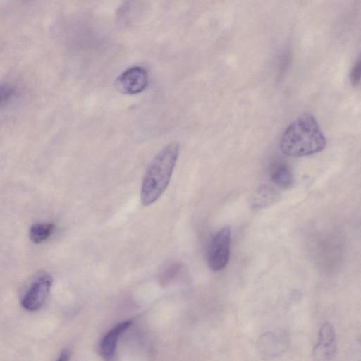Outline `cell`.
Masks as SVG:
<instances>
[{"label": "cell", "instance_id": "obj_5", "mask_svg": "<svg viewBox=\"0 0 361 361\" xmlns=\"http://www.w3.org/2000/svg\"><path fill=\"white\" fill-rule=\"evenodd\" d=\"M52 283L53 278L50 274L45 272L39 274L23 295L22 306L30 311L40 308L49 293Z\"/></svg>", "mask_w": 361, "mask_h": 361}, {"label": "cell", "instance_id": "obj_8", "mask_svg": "<svg viewBox=\"0 0 361 361\" xmlns=\"http://www.w3.org/2000/svg\"><path fill=\"white\" fill-rule=\"evenodd\" d=\"M279 197L278 192L271 185H262L251 195L249 202L252 209H259L274 204Z\"/></svg>", "mask_w": 361, "mask_h": 361}, {"label": "cell", "instance_id": "obj_4", "mask_svg": "<svg viewBox=\"0 0 361 361\" xmlns=\"http://www.w3.org/2000/svg\"><path fill=\"white\" fill-rule=\"evenodd\" d=\"M147 83L148 75L146 70L140 66H132L117 77L115 87L123 94L134 95L142 92Z\"/></svg>", "mask_w": 361, "mask_h": 361}, {"label": "cell", "instance_id": "obj_11", "mask_svg": "<svg viewBox=\"0 0 361 361\" xmlns=\"http://www.w3.org/2000/svg\"><path fill=\"white\" fill-rule=\"evenodd\" d=\"M182 266L178 262H171L166 264L161 270V279L168 280L176 276L181 270Z\"/></svg>", "mask_w": 361, "mask_h": 361}, {"label": "cell", "instance_id": "obj_3", "mask_svg": "<svg viewBox=\"0 0 361 361\" xmlns=\"http://www.w3.org/2000/svg\"><path fill=\"white\" fill-rule=\"evenodd\" d=\"M231 231L229 226L221 228L212 238L207 254L210 269L214 272L224 269L230 257Z\"/></svg>", "mask_w": 361, "mask_h": 361}, {"label": "cell", "instance_id": "obj_7", "mask_svg": "<svg viewBox=\"0 0 361 361\" xmlns=\"http://www.w3.org/2000/svg\"><path fill=\"white\" fill-rule=\"evenodd\" d=\"M132 321H123L111 328L102 338L100 350L103 356L110 357L116 351L119 336L131 325Z\"/></svg>", "mask_w": 361, "mask_h": 361}, {"label": "cell", "instance_id": "obj_10", "mask_svg": "<svg viewBox=\"0 0 361 361\" xmlns=\"http://www.w3.org/2000/svg\"><path fill=\"white\" fill-rule=\"evenodd\" d=\"M271 179L276 185L283 188H289L293 180L290 169L285 165H281L274 171Z\"/></svg>", "mask_w": 361, "mask_h": 361}, {"label": "cell", "instance_id": "obj_12", "mask_svg": "<svg viewBox=\"0 0 361 361\" xmlns=\"http://www.w3.org/2000/svg\"><path fill=\"white\" fill-rule=\"evenodd\" d=\"M350 80L353 86H357L361 82V56L355 62L350 73Z\"/></svg>", "mask_w": 361, "mask_h": 361}, {"label": "cell", "instance_id": "obj_13", "mask_svg": "<svg viewBox=\"0 0 361 361\" xmlns=\"http://www.w3.org/2000/svg\"><path fill=\"white\" fill-rule=\"evenodd\" d=\"M68 354L67 351L64 350L61 353L57 361H68Z\"/></svg>", "mask_w": 361, "mask_h": 361}, {"label": "cell", "instance_id": "obj_1", "mask_svg": "<svg viewBox=\"0 0 361 361\" xmlns=\"http://www.w3.org/2000/svg\"><path fill=\"white\" fill-rule=\"evenodd\" d=\"M326 138L315 118L305 114L292 122L280 140L281 152L289 157H304L322 151Z\"/></svg>", "mask_w": 361, "mask_h": 361}, {"label": "cell", "instance_id": "obj_2", "mask_svg": "<svg viewBox=\"0 0 361 361\" xmlns=\"http://www.w3.org/2000/svg\"><path fill=\"white\" fill-rule=\"evenodd\" d=\"M179 150V144L171 142L160 150L148 165L140 189V201L144 206L155 202L167 188Z\"/></svg>", "mask_w": 361, "mask_h": 361}, {"label": "cell", "instance_id": "obj_9", "mask_svg": "<svg viewBox=\"0 0 361 361\" xmlns=\"http://www.w3.org/2000/svg\"><path fill=\"white\" fill-rule=\"evenodd\" d=\"M55 226L52 223H36L29 230V237L34 243H41L47 240L53 233Z\"/></svg>", "mask_w": 361, "mask_h": 361}, {"label": "cell", "instance_id": "obj_6", "mask_svg": "<svg viewBox=\"0 0 361 361\" xmlns=\"http://www.w3.org/2000/svg\"><path fill=\"white\" fill-rule=\"evenodd\" d=\"M335 331L329 323L324 324L319 331L318 342L314 355L319 361H326L335 350Z\"/></svg>", "mask_w": 361, "mask_h": 361}]
</instances>
